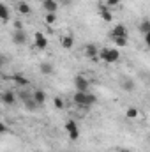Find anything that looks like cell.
Instances as JSON below:
<instances>
[{
    "label": "cell",
    "mask_w": 150,
    "mask_h": 152,
    "mask_svg": "<svg viewBox=\"0 0 150 152\" xmlns=\"http://www.w3.org/2000/svg\"><path fill=\"white\" fill-rule=\"evenodd\" d=\"M125 117H127V118H131V120H134V118H138V117H140V110H138V108H129V110L125 112Z\"/></svg>",
    "instance_id": "obj_23"
},
{
    "label": "cell",
    "mask_w": 150,
    "mask_h": 152,
    "mask_svg": "<svg viewBox=\"0 0 150 152\" xmlns=\"http://www.w3.org/2000/svg\"><path fill=\"white\" fill-rule=\"evenodd\" d=\"M120 4V0H106V7H115V5H118Z\"/></svg>",
    "instance_id": "obj_28"
},
{
    "label": "cell",
    "mask_w": 150,
    "mask_h": 152,
    "mask_svg": "<svg viewBox=\"0 0 150 152\" xmlns=\"http://www.w3.org/2000/svg\"><path fill=\"white\" fill-rule=\"evenodd\" d=\"M99 12H101V18H103V21L110 23V21L113 20V14H111V11H110V7H106L104 4H101V5H99Z\"/></svg>",
    "instance_id": "obj_13"
},
{
    "label": "cell",
    "mask_w": 150,
    "mask_h": 152,
    "mask_svg": "<svg viewBox=\"0 0 150 152\" xmlns=\"http://www.w3.org/2000/svg\"><path fill=\"white\" fill-rule=\"evenodd\" d=\"M39 69H41V73L42 75H53V71H55V67H53V64L51 62H41V66H39Z\"/></svg>",
    "instance_id": "obj_16"
},
{
    "label": "cell",
    "mask_w": 150,
    "mask_h": 152,
    "mask_svg": "<svg viewBox=\"0 0 150 152\" xmlns=\"http://www.w3.org/2000/svg\"><path fill=\"white\" fill-rule=\"evenodd\" d=\"M34 44H36L37 50H46L48 48V39L42 32H36L34 34Z\"/></svg>",
    "instance_id": "obj_9"
},
{
    "label": "cell",
    "mask_w": 150,
    "mask_h": 152,
    "mask_svg": "<svg viewBox=\"0 0 150 152\" xmlns=\"http://www.w3.org/2000/svg\"><path fill=\"white\" fill-rule=\"evenodd\" d=\"M113 42L117 48H125L129 41H127V37H113Z\"/></svg>",
    "instance_id": "obj_22"
},
{
    "label": "cell",
    "mask_w": 150,
    "mask_h": 152,
    "mask_svg": "<svg viewBox=\"0 0 150 152\" xmlns=\"http://www.w3.org/2000/svg\"><path fill=\"white\" fill-rule=\"evenodd\" d=\"M5 62H7V58H5L4 55H0V67H4V66H5Z\"/></svg>",
    "instance_id": "obj_30"
},
{
    "label": "cell",
    "mask_w": 150,
    "mask_h": 152,
    "mask_svg": "<svg viewBox=\"0 0 150 152\" xmlns=\"http://www.w3.org/2000/svg\"><path fill=\"white\" fill-rule=\"evenodd\" d=\"M120 152H131V151H120Z\"/></svg>",
    "instance_id": "obj_32"
},
{
    "label": "cell",
    "mask_w": 150,
    "mask_h": 152,
    "mask_svg": "<svg viewBox=\"0 0 150 152\" xmlns=\"http://www.w3.org/2000/svg\"><path fill=\"white\" fill-rule=\"evenodd\" d=\"M140 32H141L143 36L150 32V20L149 18H143V20H141V23H140Z\"/></svg>",
    "instance_id": "obj_20"
},
{
    "label": "cell",
    "mask_w": 150,
    "mask_h": 152,
    "mask_svg": "<svg viewBox=\"0 0 150 152\" xmlns=\"http://www.w3.org/2000/svg\"><path fill=\"white\" fill-rule=\"evenodd\" d=\"M99 60L106 64H117L120 60V51L117 48H101L99 50Z\"/></svg>",
    "instance_id": "obj_2"
},
{
    "label": "cell",
    "mask_w": 150,
    "mask_h": 152,
    "mask_svg": "<svg viewBox=\"0 0 150 152\" xmlns=\"http://www.w3.org/2000/svg\"><path fill=\"white\" fill-rule=\"evenodd\" d=\"M0 101H2L5 106H14V104H16V101H18L16 92H14V90H11V88L2 90V92H0Z\"/></svg>",
    "instance_id": "obj_4"
},
{
    "label": "cell",
    "mask_w": 150,
    "mask_h": 152,
    "mask_svg": "<svg viewBox=\"0 0 150 152\" xmlns=\"http://www.w3.org/2000/svg\"><path fill=\"white\" fill-rule=\"evenodd\" d=\"M7 133H11V129H9L4 122H0V134H7Z\"/></svg>",
    "instance_id": "obj_27"
},
{
    "label": "cell",
    "mask_w": 150,
    "mask_h": 152,
    "mask_svg": "<svg viewBox=\"0 0 150 152\" xmlns=\"http://www.w3.org/2000/svg\"><path fill=\"white\" fill-rule=\"evenodd\" d=\"M42 4V9L46 11V12H57L58 11V0H42L41 2Z\"/></svg>",
    "instance_id": "obj_11"
},
{
    "label": "cell",
    "mask_w": 150,
    "mask_h": 152,
    "mask_svg": "<svg viewBox=\"0 0 150 152\" xmlns=\"http://www.w3.org/2000/svg\"><path fill=\"white\" fill-rule=\"evenodd\" d=\"M58 5H67V7H69V5H73V0H60Z\"/></svg>",
    "instance_id": "obj_29"
},
{
    "label": "cell",
    "mask_w": 150,
    "mask_h": 152,
    "mask_svg": "<svg viewBox=\"0 0 150 152\" xmlns=\"http://www.w3.org/2000/svg\"><path fill=\"white\" fill-rule=\"evenodd\" d=\"M32 99L37 103V106H42V104L46 103V92H44L42 88H36V90L32 92Z\"/></svg>",
    "instance_id": "obj_12"
},
{
    "label": "cell",
    "mask_w": 150,
    "mask_h": 152,
    "mask_svg": "<svg viewBox=\"0 0 150 152\" xmlns=\"http://www.w3.org/2000/svg\"><path fill=\"white\" fill-rule=\"evenodd\" d=\"M0 20H2V21H9V20H11V11H9V7H7L5 4H2V2H0Z\"/></svg>",
    "instance_id": "obj_15"
},
{
    "label": "cell",
    "mask_w": 150,
    "mask_h": 152,
    "mask_svg": "<svg viewBox=\"0 0 150 152\" xmlns=\"http://www.w3.org/2000/svg\"><path fill=\"white\" fill-rule=\"evenodd\" d=\"M23 106H25V110H28V112H36L39 106H37V103L30 97V99H27V101H23Z\"/></svg>",
    "instance_id": "obj_19"
},
{
    "label": "cell",
    "mask_w": 150,
    "mask_h": 152,
    "mask_svg": "<svg viewBox=\"0 0 150 152\" xmlns=\"http://www.w3.org/2000/svg\"><path fill=\"white\" fill-rule=\"evenodd\" d=\"M2 80L4 81H11V75H2Z\"/></svg>",
    "instance_id": "obj_31"
},
{
    "label": "cell",
    "mask_w": 150,
    "mask_h": 152,
    "mask_svg": "<svg viewBox=\"0 0 150 152\" xmlns=\"http://www.w3.org/2000/svg\"><path fill=\"white\" fill-rule=\"evenodd\" d=\"M83 51H85V55L92 60V62H99V48L95 46V44H87L85 48H83Z\"/></svg>",
    "instance_id": "obj_6"
},
{
    "label": "cell",
    "mask_w": 150,
    "mask_h": 152,
    "mask_svg": "<svg viewBox=\"0 0 150 152\" xmlns=\"http://www.w3.org/2000/svg\"><path fill=\"white\" fill-rule=\"evenodd\" d=\"M11 37H12V42H14V44L23 46V44L27 42V32H25V30H14Z\"/></svg>",
    "instance_id": "obj_10"
},
{
    "label": "cell",
    "mask_w": 150,
    "mask_h": 152,
    "mask_svg": "<svg viewBox=\"0 0 150 152\" xmlns=\"http://www.w3.org/2000/svg\"><path fill=\"white\" fill-rule=\"evenodd\" d=\"M16 97L23 103V101H27V99H30L32 97V94L28 92V90H25V88H21V90H18V94H16Z\"/></svg>",
    "instance_id": "obj_21"
},
{
    "label": "cell",
    "mask_w": 150,
    "mask_h": 152,
    "mask_svg": "<svg viewBox=\"0 0 150 152\" xmlns=\"http://www.w3.org/2000/svg\"><path fill=\"white\" fill-rule=\"evenodd\" d=\"M129 36V30H127V27L125 25H122V23H118V25H115L111 28V32H110V37H127Z\"/></svg>",
    "instance_id": "obj_7"
},
{
    "label": "cell",
    "mask_w": 150,
    "mask_h": 152,
    "mask_svg": "<svg viewBox=\"0 0 150 152\" xmlns=\"http://www.w3.org/2000/svg\"><path fill=\"white\" fill-rule=\"evenodd\" d=\"M16 7H18L20 14H23V16H27V14H30V12H32L30 5H28L27 2H18V4H16Z\"/></svg>",
    "instance_id": "obj_17"
},
{
    "label": "cell",
    "mask_w": 150,
    "mask_h": 152,
    "mask_svg": "<svg viewBox=\"0 0 150 152\" xmlns=\"http://www.w3.org/2000/svg\"><path fill=\"white\" fill-rule=\"evenodd\" d=\"M39 2H42V0H39Z\"/></svg>",
    "instance_id": "obj_33"
},
{
    "label": "cell",
    "mask_w": 150,
    "mask_h": 152,
    "mask_svg": "<svg viewBox=\"0 0 150 152\" xmlns=\"http://www.w3.org/2000/svg\"><path fill=\"white\" fill-rule=\"evenodd\" d=\"M73 103L79 108H90L97 103V96L92 94V92H74Z\"/></svg>",
    "instance_id": "obj_1"
},
{
    "label": "cell",
    "mask_w": 150,
    "mask_h": 152,
    "mask_svg": "<svg viewBox=\"0 0 150 152\" xmlns=\"http://www.w3.org/2000/svg\"><path fill=\"white\" fill-rule=\"evenodd\" d=\"M64 129H66L67 136H69L73 142L79 140V126L76 124L74 120H67V122H66V126H64Z\"/></svg>",
    "instance_id": "obj_3"
},
{
    "label": "cell",
    "mask_w": 150,
    "mask_h": 152,
    "mask_svg": "<svg viewBox=\"0 0 150 152\" xmlns=\"http://www.w3.org/2000/svg\"><path fill=\"white\" fill-rule=\"evenodd\" d=\"M120 87H122V90H125V92H133V90L136 88V83H134L131 78H124V80L120 81Z\"/></svg>",
    "instance_id": "obj_14"
},
{
    "label": "cell",
    "mask_w": 150,
    "mask_h": 152,
    "mask_svg": "<svg viewBox=\"0 0 150 152\" xmlns=\"http://www.w3.org/2000/svg\"><path fill=\"white\" fill-rule=\"evenodd\" d=\"M88 87H90V81H88L83 75H76L74 76V88H76V92H88Z\"/></svg>",
    "instance_id": "obj_5"
},
{
    "label": "cell",
    "mask_w": 150,
    "mask_h": 152,
    "mask_svg": "<svg viewBox=\"0 0 150 152\" xmlns=\"http://www.w3.org/2000/svg\"><path fill=\"white\" fill-rule=\"evenodd\" d=\"M62 46H64L66 50H73V46H74L73 36H64V37H62Z\"/></svg>",
    "instance_id": "obj_18"
},
{
    "label": "cell",
    "mask_w": 150,
    "mask_h": 152,
    "mask_svg": "<svg viewBox=\"0 0 150 152\" xmlns=\"http://www.w3.org/2000/svg\"><path fill=\"white\" fill-rule=\"evenodd\" d=\"M14 30H25V28H23V21H21V20H14Z\"/></svg>",
    "instance_id": "obj_26"
},
{
    "label": "cell",
    "mask_w": 150,
    "mask_h": 152,
    "mask_svg": "<svg viewBox=\"0 0 150 152\" xmlns=\"http://www.w3.org/2000/svg\"><path fill=\"white\" fill-rule=\"evenodd\" d=\"M44 21H46V25H53L57 21V12H46Z\"/></svg>",
    "instance_id": "obj_24"
},
{
    "label": "cell",
    "mask_w": 150,
    "mask_h": 152,
    "mask_svg": "<svg viewBox=\"0 0 150 152\" xmlns=\"http://www.w3.org/2000/svg\"><path fill=\"white\" fill-rule=\"evenodd\" d=\"M11 81H14L20 88H27V87H28V83H30L23 73H14V75H11Z\"/></svg>",
    "instance_id": "obj_8"
},
{
    "label": "cell",
    "mask_w": 150,
    "mask_h": 152,
    "mask_svg": "<svg viewBox=\"0 0 150 152\" xmlns=\"http://www.w3.org/2000/svg\"><path fill=\"white\" fill-rule=\"evenodd\" d=\"M53 104H55L57 110H64V108H66V103H64L62 97H55V99H53Z\"/></svg>",
    "instance_id": "obj_25"
}]
</instances>
